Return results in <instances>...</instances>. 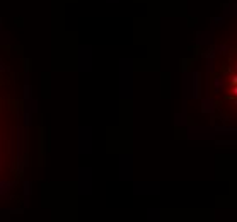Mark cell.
Returning a JSON list of instances; mask_svg holds the SVG:
<instances>
[{"label":"cell","mask_w":237,"mask_h":222,"mask_svg":"<svg viewBox=\"0 0 237 222\" xmlns=\"http://www.w3.org/2000/svg\"><path fill=\"white\" fill-rule=\"evenodd\" d=\"M230 84L232 85H237V75H234V77L230 79Z\"/></svg>","instance_id":"obj_2"},{"label":"cell","mask_w":237,"mask_h":222,"mask_svg":"<svg viewBox=\"0 0 237 222\" xmlns=\"http://www.w3.org/2000/svg\"><path fill=\"white\" fill-rule=\"evenodd\" d=\"M26 159V87L12 55L0 45V200L21 185Z\"/></svg>","instance_id":"obj_1"},{"label":"cell","mask_w":237,"mask_h":222,"mask_svg":"<svg viewBox=\"0 0 237 222\" xmlns=\"http://www.w3.org/2000/svg\"><path fill=\"white\" fill-rule=\"evenodd\" d=\"M234 96H237V85H232V91H230Z\"/></svg>","instance_id":"obj_3"}]
</instances>
